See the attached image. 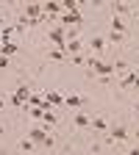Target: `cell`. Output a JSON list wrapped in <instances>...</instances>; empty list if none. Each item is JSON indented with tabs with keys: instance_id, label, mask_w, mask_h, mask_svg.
<instances>
[{
	"instance_id": "2",
	"label": "cell",
	"mask_w": 139,
	"mask_h": 155,
	"mask_svg": "<svg viewBox=\"0 0 139 155\" xmlns=\"http://www.w3.org/2000/svg\"><path fill=\"white\" fill-rule=\"evenodd\" d=\"M47 39H50V42H56V45L61 47V50L67 47V39H64V28H53V31L47 33Z\"/></svg>"
},
{
	"instance_id": "16",
	"label": "cell",
	"mask_w": 139,
	"mask_h": 155,
	"mask_svg": "<svg viewBox=\"0 0 139 155\" xmlns=\"http://www.w3.org/2000/svg\"><path fill=\"white\" fill-rule=\"evenodd\" d=\"M114 11H120V14H128V11H136V8H131L128 3H114Z\"/></svg>"
},
{
	"instance_id": "9",
	"label": "cell",
	"mask_w": 139,
	"mask_h": 155,
	"mask_svg": "<svg viewBox=\"0 0 139 155\" xmlns=\"http://www.w3.org/2000/svg\"><path fill=\"white\" fill-rule=\"evenodd\" d=\"M84 50V45L78 42V39H67V47H64V53H81Z\"/></svg>"
},
{
	"instance_id": "15",
	"label": "cell",
	"mask_w": 139,
	"mask_h": 155,
	"mask_svg": "<svg viewBox=\"0 0 139 155\" xmlns=\"http://www.w3.org/2000/svg\"><path fill=\"white\" fill-rule=\"evenodd\" d=\"M28 114L33 116V119H42V122H45V116H47V111H45V108H31Z\"/></svg>"
},
{
	"instance_id": "11",
	"label": "cell",
	"mask_w": 139,
	"mask_h": 155,
	"mask_svg": "<svg viewBox=\"0 0 139 155\" xmlns=\"http://www.w3.org/2000/svg\"><path fill=\"white\" fill-rule=\"evenodd\" d=\"M42 8H45V6L31 3V6H25V14H28V17H39V14H42Z\"/></svg>"
},
{
	"instance_id": "5",
	"label": "cell",
	"mask_w": 139,
	"mask_h": 155,
	"mask_svg": "<svg viewBox=\"0 0 139 155\" xmlns=\"http://www.w3.org/2000/svg\"><path fill=\"white\" fill-rule=\"evenodd\" d=\"M72 122L78 127H92V116L89 114H72Z\"/></svg>"
},
{
	"instance_id": "21",
	"label": "cell",
	"mask_w": 139,
	"mask_h": 155,
	"mask_svg": "<svg viewBox=\"0 0 139 155\" xmlns=\"http://www.w3.org/2000/svg\"><path fill=\"white\" fill-rule=\"evenodd\" d=\"M6 67H9V58H6V55H0V69H6Z\"/></svg>"
},
{
	"instance_id": "8",
	"label": "cell",
	"mask_w": 139,
	"mask_h": 155,
	"mask_svg": "<svg viewBox=\"0 0 139 155\" xmlns=\"http://www.w3.org/2000/svg\"><path fill=\"white\" fill-rule=\"evenodd\" d=\"M81 103H84L81 94H67V97H64V105H70V108H78Z\"/></svg>"
},
{
	"instance_id": "10",
	"label": "cell",
	"mask_w": 139,
	"mask_h": 155,
	"mask_svg": "<svg viewBox=\"0 0 139 155\" xmlns=\"http://www.w3.org/2000/svg\"><path fill=\"white\" fill-rule=\"evenodd\" d=\"M111 33H120V36L125 33V22H123L120 17H114V19H111Z\"/></svg>"
},
{
	"instance_id": "23",
	"label": "cell",
	"mask_w": 139,
	"mask_h": 155,
	"mask_svg": "<svg viewBox=\"0 0 139 155\" xmlns=\"http://www.w3.org/2000/svg\"><path fill=\"white\" fill-rule=\"evenodd\" d=\"M3 105H6V100H3V97H0V108H3Z\"/></svg>"
},
{
	"instance_id": "6",
	"label": "cell",
	"mask_w": 139,
	"mask_h": 155,
	"mask_svg": "<svg viewBox=\"0 0 139 155\" xmlns=\"http://www.w3.org/2000/svg\"><path fill=\"white\" fill-rule=\"evenodd\" d=\"M123 86H136V89H139V75H136L134 69H128V72L123 75Z\"/></svg>"
},
{
	"instance_id": "3",
	"label": "cell",
	"mask_w": 139,
	"mask_h": 155,
	"mask_svg": "<svg viewBox=\"0 0 139 155\" xmlns=\"http://www.w3.org/2000/svg\"><path fill=\"white\" fill-rule=\"evenodd\" d=\"M28 97H31V89H28V86H19V89L14 91V97H11V103H14V105H23Z\"/></svg>"
},
{
	"instance_id": "18",
	"label": "cell",
	"mask_w": 139,
	"mask_h": 155,
	"mask_svg": "<svg viewBox=\"0 0 139 155\" xmlns=\"http://www.w3.org/2000/svg\"><path fill=\"white\" fill-rule=\"evenodd\" d=\"M45 11H50V14H58V11H61V3H45Z\"/></svg>"
},
{
	"instance_id": "4",
	"label": "cell",
	"mask_w": 139,
	"mask_h": 155,
	"mask_svg": "<svg viewBox=\"0 0 139 155\" xmlns=\"http://www.w3.org/2000/svg\"><path fill=\"white\" fill-rule=\"evenodd\" d=\"M109 139H111V141H125V139H128V130H125L123 125H117V127H111Z\"/></svg>"
},
{
	"instance_id": "12",
	"label": "cell",
	"mask_w": 139,
	"mask_h": 155,
	"mask_svg": "<svg viewBox=\"0 0 139 155\" xmlns=\"http://www.w3.org/2000/svg\"><path fill=\"white\" fill-rule=\"evenodd\" d=\"M58 103H64V97L58 91H47V105H58Z\"/></svg>"
},
{
	"instance_id": "20",
	"label": "cell",
	"mask_w": 139,
	"mask_h": 155,
	"mask_svg": "<svg viewBox=\"0 0 139 155\" xmlns=\"http://www.w3.org/2000/svg\"><path fill=\"white\" fill-rule=\"evenodd\" d=\"M23 150H33V141L31 139H23Z\"/></svg>"
},
{
	"instance_id": "19",
	"label": "cell",
	"mask_w": 139,
	"mask_h": 155,
	"mask_svg": "<svg viewBox=\"0 0 139 155\" xmlns=\"http://www.w3.org/2000/svg\"><path fill=\"white\" fill-rule=\"evenodd\" d=\"M50 58H64V50H50Z\"/></svg>"
},
{
	"instance_id": "22",
	"label": "cell",
	"mask_w": 139,
	"mask_h": 155,
	"mask_svg": "<svg viewBox=\"0 0 139 155\" xmlns=\"http://www.w3.org/2000/svg\"><path fill=\"white\" fill-rule=\"evenodd\" d=\"M134 19H136V25H139V14H136V11H134Z\"/></svg>"
},
{
	"instance_id": "7",
	"label": "cell",
	"mask_w": 139,
	"mask_h": 155,
	"mask_svg": "<svg viewBox=\"0 0 139 155\" xmlns=\"http://www.w3.org/2000/svg\"><path fill=\"white\" fill-rule=\"evenodd\" d=\"M17 50H19V45H17V42H3V45H0V55H6V58H9V55H14Z\"/></svg>"
},
{
	"instance_id": "13",
	"label": "cell",
	"mask_w": 139,
	"mask_h": 155,
	"mask_svg": "<svg viewBox=\"0 0 139 155\" xmlns=\"http://www.w3.org/2000/svg\"><path fill=\"white\" fill-rule=\"evenodd\" d=\"M89 47H92V50H103V47H106V39H103V36H95L92 42H89Z\"/></svg>"
},
{
	"instance_id": "14",
	"label": "cell",
	"mask_w": 139,
	"mask_h": 155,
	"mask_svg": "<svg viewBox=\"0 0 139 155\" xmlns=\"http://www.w3.org/2000/svg\"><path fill=\"white\" fill-rule=\"evenodd\" d=\"M92 127L103 133V130H106V122H103V116H92Z\"/></svg>"
},
{
	"instance_id": "17",
	"label": "cell",
	"mask_w": 139,
	"mask_h": 155,
	"mask_svg": "<svg viewBox=\"0 0 139 155\" xmlns=\"http://www.w3.org/2000/svg\"><path fill=\"white\" fill-rule=\"evenodd\" d=\"M64 22H81V17H78V11H67V14H64Z\"/></svg>"
},
{
	"instance_id": "1",
	"label": "cell",
	"mask_w": 139,
	"mask_h": 155,
	"mask_svg": "<svg viewBox=\"0 0 139 155\" xmlns=\"http://www.w3.org/2000/svg\"><path fill=\"white\" fill-rule=\"evenodd\" d=\"M28 139H31L33 144H45V147H53V144H56L53 136H50L45 127H33V130H28Z\"/></svg>"
}]
</instances>
